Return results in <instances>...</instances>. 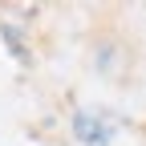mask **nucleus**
<instances>
[{"label":"nucleus","mask_w":146,"mask_h":146,"mask_svg":"<svg viewBox=\"0 0 146 146\" xmlns=\"http://www.w3.org/2000/svg\"><path fill=\"white\" fill-rule=\"evenodd\" d=\"M73 130L81 134V142H85V146H106V126H102V122H94L89 114H77V118H73Z\"/></svg>","instance_id":"nucleus-1"}]
</instances>
